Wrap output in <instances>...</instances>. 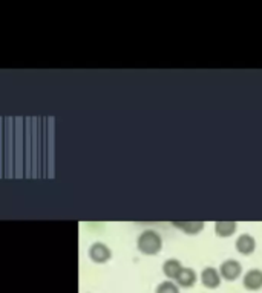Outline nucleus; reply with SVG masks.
<instances>
[{
    "instance_id": "11",
    "label": "nucleus",
    "mask_w": 262,
    "mask_h": 293,
    "mask_svg": "<svg viewBox=\"0 0 262 293\" xmlns=\"http://www.w3.org/2000/svg\"><path fill=\"white\" fill-rule=\"evenodd\" d=\"M155 293H180V290H178V285L173 284L172 281H164L156 287Z\"/></svg>"
},
{
    "instance_id": "2",
    "label": "nucleus",
    "mask_w": 262,
    "mask_h": 293,
    "mask_svg": "<svg viewBox=\"0 0 262 293\" xmlns=\"http://www.w3.org/2000/svg\"><path fill=\"white\" fill-rule=\"evenodd\" d=\"M89 257H91V260H92L94 263L101 264V263H106V261L111 260L112 252H111V249H109L106 245H103V243H95V245H92L91 249H89Z\"/></svg>"
},
{
    "instance_id": "3",
    "label": "nucleus",
    "mask_w": 262,
    "mask_h": 293,
    "mask_svg": "<svg viewBox=\"0 0 262 293\" xmlns=\"http://www.w3.org/2000/svg\"><path fill=\"white\" fill-rule=\"evenodd\" d=\"M220 272H221V276H223L224 279H227V281H235V279L241 275L242 267H241V264H239L236 260H227V261H224V263L221 264Z\"/></svg>"
},
{
    "instance_id": "8",
    "label": "nucleus",
    "mask_w": 262,
    "mask_h": 293,
    "mask_svg": "<svg viewBox=\"0 0 262 293\" xmlns=\"http://www.w3.org/2000/svg\"><path fill=\"white\" fill-rule=\"evenodd\" d=\"M183 266L178 260H167L164 264H163V272L167 278L170 279H177L180 276V273L183 272Z\"/></svg>"
},
{
    "instance_id": "1",
    "label": "nucleus",
    "mask_w": 262,
    "mask_h": 293,
    "mask_svg": "<svg viewBox=\"0 0 262 293\" xmlns=\"http://www.w3.org/2000/svg\"><path fill=\"white\" fill-rule=\"evenodd\" d=\"M137 246L144 255H156L163 248V240L155 230H144L137 240Z\"/></svg>"
},
{
    "instance_id": "5",
    "label": "nucleus",
    "mask_w": 262,
    "mask_h": 293,
    "mask_svg": "<svg viewBox=\"0 0 262 293\" xmlns=\"http://www.w3.org/2000/svg\"><path fill=\"white\" fill-rule=\"evenodd\" d=\"M201 281L207 288H216L221 284V275L213 267H205L201 273Z\"/></svg>"
},
{
    "instance_id": "10",
    "label": "nucleus",
    "mask_w": 262,
    "mask_h": 293,
    "mask_svg": "<svg viewBox=\"0 0 262 293\" xmlns=\"http://www.w3.org/2000/svg\"><path fill=\"white\" fill-rule=\"evenodd\" d=\"M236 230L235 221H216L215 223V232L218 237H230Z\"/></svg>"
},
{
    "instance_id": "9",
    "label": "nucleus",
    "mask_w": 262,
    "mask_h": 293,
    "mask_svg": "<svg viewBox=\"0 0 262 293\" xmlns=\"http://www.w3.org/2000/svg\"><path fill=\"white\" fill-rule=\"evenodd\" d=\"M177 282L180 287H192L195 282H196V273L193 269H189V267H184L183 272L180 273V276L177 278Z\"/></svg>"
},
{
    "instance_id": "4",
    "label": "nucleus",
    "mask_w": 262,
    "mask_h": 293,
    "mask_svg": "<svg viewBox=\"0 0 262 293\" xmlns=\"http://www.w3.org/2000/svg\"><path fill=\"white\" fill-rule=\"evenodd\" d=\"M244 287L247 290H251V291L262 288V270H259V269L248 270L244 276Z\"/></svg>"
},
{
    "instance_id": "7",
    "label": "nucleus",
    "mask_w": 262,
    "mask_h": 293,
    "mask_svg": "<svg viewBox=\"0 0 262 293\" xmlns=\"http://www.w3.org/2000/svg\"><path fill=\"white\" fill-rule=\"evenodd\" d=\"M175 227L181 229L183 232L189 233V236H198V233L204 229V223L202 221H175L173 223Z\"/></svg>"
},
{
    "instance_id": "6",
    "label": "nucleus",
    "mask_w": 262,
    "mask_h": 293,
    "mask_svg": "<svg viewBox=\"0 0 262 293\" xmlns=\"http://www.w3.org/2000/svg\"><path fill=\"white\" fill-rule=\"evenodd\" d=\"M235 245H236L238 252L242 254V255H250V254H253V251H254V248H256L254 239H253L251 236H248V233H242V236H239Z\"/></svg>"
}]
</instances>
